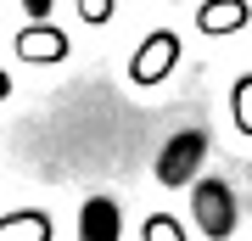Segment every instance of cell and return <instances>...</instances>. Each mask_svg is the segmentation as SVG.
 Masks as SVG:
<instances>
[{
  "label": "cell",
  "instance_id": "6da1fadb",
  "mask_svg": "<svg viewBox=\"0 0 252 241\" xmlns=\"http://www.w3.org/2000/svg\"><path fill=\"white\" fill-rule=\"evenodd\" d=\"M190 191V219H196V230L207 241H230L235 224H241V207H235V191L224 185V179H196Z\"/></svg>",
  "mask_w": 252,
  "mask_h": 241
},
{
  "label": "cell",
  "instance_id": "7a4b0ae2",
  "mask_svg": "<svg viewBox=\"0 0 252 241\" xmlns=\"http://www.w3.org/2000/svg\"><path fill=\"white\" fill-rule=\"evenodd\" d=\"M202 157H207V129H180V135H168L162 152H157V185H168V191L196 185V179H202Z\"/></svg>",
  "mask_w": 252,
  "mask_h": 241
},
{
  "label": "cell",
  "instance_id": "3957f363",
  "mask_svg": "<svg viewBox=\"0 0 252 241\" xmlns=\"http://www.w3.org/2000/svg\"><path fill=\"white\" fill-rule=\"evenodd\" d=\"M174 62H180V34L157 28V34L140 39L135 62H129V79H135V84H162V79L174 73Z\"/></svg>",
  "mask_w": 252,
  "mask_h": 241
},
{
  "label": "cell",
  "instance_id": "277c9868",
  "mask_svg": "<svg viewBox=\"0 0 252 241\" xmlns=\"http://www.w3.org/2000/svg\"><path fill=\"white\" fill-rule=\"evenodd\" d=\"M17 62H34V68H51V62H67V34L51 23H28L17 34Z\"/></svg>",
  "mask_w": 252,
  "mask_h": 241
},
{
  "label": "cell",
  "instance_id": "5b68a950",
  "mask_svg": "<svg viewBox=\"0 0 252 241\" xmlns=\"http://www.w3.org/2000/svg\"><path fill=\"white\" fill-rule=\"evenodd\" d=\"M124 236V213L112 197H90L79 207V241H118Z\"/></svg>",
  "mask_w": 252,
  "mask_h": 241
},
{
  "label": "cell",
  "instance_id": "8992f818",
  "mask_svg": "<svg viewBox=\"0 0 252 241\" xmlns=\"http://www.w3.org/2000/svg\"><path fill=\"white\" fill-rule=\"evenodd\" d=\"M56 224L45 207H17V213H0V241H51Z\"/></svg>",
  "mask_w": 252,
  "mask_h": 241
},
{
  "label": "cell",
  "instance_id": "52a82bcc",
  "mask_svg": "<svg viewBox=\"0 0 252 241\" xmlns=\"http://www.w3.org/2000/svg\"><path fill=\"white\" fill-rule=\"evenodd\" d=\"M247 17H252L247 0H207V6L196 11L202 34H235V28H247Z\"/></svg>",
  "mask_w": 252,
  "mask_h": 241
},
{
  "label": "cell",
  "instance_id": "ba28073f",
  "mask_svg": "<svg viewBox=\"0 0 252 241\" xmlns=\"http://www.w3.org/2000/svg\"><path fill=\"white\" fill-rule=\"evenodd\" d=\"M230 118H235L241 135H252V73H241L235 90H230Z\"/></svg>",
  "mask_w": 252,
  "mask_h": 241
},
{
  "label": "cell",
  "instance_id": "9c48e42d",
  "mask_svg": "<svg viewBox=\"0 0 252 241\" xmlns=\"http://www.w3.org/2000/svg\"><path fill=\"white\" fill-rule=\"evenodd\" d=\"M140 241H185V224L174 219V213H152L140 224Z\"/></svg>",
  "mask_w": 252,
  "mask_h": 241
},
{
  "label": "cell",
  "instance_id": "30bf717a",
  "mask_svg": "<svg viewBox=\"0 0 252 241\" xmlns=\"http://www.w3.org/2000/svg\"><path fill=\"white\" fill-rule=\"evenodd\" d=\"M112 6H118V0H79V17L101 28V23H112Z\"/></svg>",
  "mask_w": 252,
  "mask_h": 241
},
{
  "label": "cell",
  "instance_id": "8fae6325",
  "mask_svg": "<svg viewBox=\"0 0 252 241\" xmlns=\"http://www.w3.org/2000/svg\"><path fill=\"white\" fill-rule=\"evenodd\" d=\"M51 6H56V0H23V11H28L34 23H45V17H51Z\"/></svg>",
  "mask_w": 252,
  "mask_h": 241
},
{
  "label": "cell",
  "instance_id": "7c38bea8",
  "mask_svg": "<svg viewBox=\"0 0 252 241\" xmlns=\"http://www.w3.org/2000/svg\"><path fill=\"white\" fill-rule=\"evenodd\" d=\"M11 96V79H6V73H0V101H6Z\"/></svg>",
  "mask_w": 252,
  "mask_h": 241
}]
</instances>
